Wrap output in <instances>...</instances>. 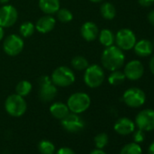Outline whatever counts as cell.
<instances>
[{
    "label": "cell",
    "mask_w": 154,
    "mask_h": 154,
    "mask_svg": "<svg viewBox=\"0 0 154 154\" xmlns=\"http://www.w3.org/2000/svg\"><path fill=\"white\" fill-rule=\"evenodd\" d=\"M125 55L122 49H120L117 45H111L106 47L101 57V62L103 66L112 72L119 70L124 63Z\"/></svg>",
    "instance_id": "obj_1"
},
{
    "label": "cell",
    "mask_w": 154,
    "mask_h": 154,
    "mask_svg": "<svg viewBox=\"0 0 154 154\" xmlns=\"http://www.w3.org/2000/svg\"><path fill=\"white\" fill-rule=\"evenodd\" d=\"M66 104L71 112L79 114L85 112L90 107L91 98L85 93H74L70 95Z\"/></svg>",
    "instance_id": "obj_2"
},
{
    "label": "cell",
    "mask_w": 154,
    "mask_h": 154,
    "mask_svg": "<svg viewBox=\"0 0 154 154\" xmlns=\"http://www.w3.org/2000/svg\"><path fill=\"white\" fill-rule=\"evenodd\" d=\"M51 80L57 87H66L74 83L75 75L71 68L67 66H59L53 72Z\"/></svg>",
    "instance_id": "obj_3"
},
{
    "label": "cell",
    "mask_w": 154,
    "mask_h": 154,
    "mask_svg": "<svg viewBox=\"0 0 154 154\" xmlns=\"http://www.w3.org/2000/svg\"><path fill=\"white\" fill-rule=\"evenodd\" d=\"M26 103L24 97L14 94L9 95L5 102L6 112L13 117H20L26 112Z\"/></svg>",
    "instance_id": "obj_4"
},
{
    "label": "cell",
    "mask_w": 154,
    "mask_h": 154,
    "mask_svg": "<svg viewBox=\"0 0 154 154\" xmlns=\"http://www.w3.org/2000/svg\"><path fill=\"white\" fill-rule=\"evenodd\" d=\"M84 81L90 88H97L101 86L104 81V72L98 64L89 65L85 72Z\"/></svg>",
    "instance_id": "obj_5"
},
{
    "label": "cell",
    "mask_w": 154,
    "mask_h": 154,
    "mask_svg": "<svg viewBox=\"0 0 154 154\" xmlns=\"http://www.w3.org/2000/svg\"><path fill=\"white\" fill-rule=\"evenodd\" d=\"M39 98L44 103L53 101L57 94V86L54 85L51 77L47 75L41 76L39 79Z\"/></svg>",
    "instance_id": "obj_6"
},
{
    "label": "cell",
    "mask_w": 154,
    "mask_h": 154,
    "mask_svg": "<svg viewBox=\"0 0 154 154\" xmlns=\"http://www.w3.org/2000/svg\"><path fill=\"white\" fill-rule=\"evenodd\" d=\"M24 49V40L21 35L11 34L6 37L3 42L4 52L10 56H16L19 54Z\"/></svg>",
    "instance_id": "obj_7"
},
{
    "label": "cell",
    "mask_w": 154,
    "mask_h": 154,
    "mask_svg": "<svg viewBox=\"0 0 154 154\" xmlns=\"http://www.w3.org/2000/svg\"><path fill=\"white\" fill-rule=\"evenodd\" d=\"M122 100L126 105L131 108H139L142 106L146 101V95L140 88L132 87L126 90L122 95Z\"/></svg>",
    "instance_id": "obj_8"
},
{
    "label": "cell",
    "mask_w": 154,
    "mask_h": 154,
    "mask_svg": "<svg viewBox=\"0 0 154 154\" xmlns=\"http://www.w3.org/2000/svg\"><path fill=\"white\" fill-rule=\"evenodd\" d=\"M115 43L122 51L131 50L136 44V35L131 29L122 28L117 32L115 35Z\"/></svg>",
    "instance_id": "obj_9"
},
{
    "label": "cell",
    "mask_w": 154,
    "mask_h": 154,
    "mask_svg": "<svg viewBox=\"0 0 154 154\" xmlns=\"http://www.w3.org/2000/svg\"><path fill=\"white\" fill-rule=\"evenodd\" d=\"M18 13L12 5H5L0 8V26L6 28L15 25L17 21Z\"/></svg>",
    "instance_id": "obj_10"
},
{
    "label": "cell",
    "mask_w": 154,
    "mask_h": 154,
    "mask_svg": "<svg viewBox=\"0 0 154 154\" xmlns=\"http://www.w3.org/2000/svg\"><path fill=\"white\" fill-rule=\"evenodd\" d=\"M135 123L140 130L149 131L154 130V110L145 109L140 111L136 118Z\"/></svg>",
    "instance_id": "obj_11"
},
{
    "label": "cell",
    "mask_w": 154,
    "mask_h": 154,
    "mask_svg": "<svg viewBox=\"0 0 154 154\" xmlns=\"http://www.w3.org/2000/svg\"><path fill=\"white\" fill-rule=\"evenodd\" d=\"M63 128L69 132H78L84 130L85 122L77 113H69L63 120H61Z\"/></svg>",
    "instance_id": "obj_12"
},
{
    "label": "cell",
    "mask_w": 154,
    "mask_h": 154,
    "mask_svg": "<svg viewBox=\"0 0 154 154\" xmlns=\"http://www.w3.org/2000/svg\"><path fill=\"white\" fill-rule=\"evenodd\" d=\"M144 72V67L140 61L132 60L126 63L124 67V75L127 79L131 81H137L140 79Z\"/></svg>",
    "instance_id": "obj_13"
},
{
    "label": "cell",
    "mask_w": 154,
    "mask_h": 154,
    "mask_svg": "<svg viewBox=\"0 0 154 154\" xmlns=\"http://www.w3.org/2000/svg\"><path fill=\"white\" fill-rule=\"evenodd\" d=\"M114 131L120 135H128L134 131L135 123L129 118L122 117L117 120L114 124Z\"/></svg>",
    "instance_id": "obj_14"
},
{
    "label": "cell",
    "mask_w": 154,
    "mask_h": 154,
    "mask_svg": "<svg viewBox=\"0 0 154 154\" xmlns=\"http://www.w3.org/2000/svg\"><path fill=\"white\" fill-rule=\"evenodd\" d=\"M55 23H56V20L54 17H52L51 15H46V16L40 17L37 20L35 26V29L39 33L47 34L54 28Z\"/></svg>",
    "instance_id": "obj_15"
},
{
    "label": "cell",
    "mask_w": 154,
    "mask_h": 154,
    "mask_svg": "<svg viewBox=\"0 0 154 154\" xmlns=\"http://www.w3.org/2000/svg\"><path fill=\"white\" fill-rule=\"evenodd\" d=\"M98 26L94 22H85L81 26V35L87 42L94 41L98 37Z\"/></svg>",
    "instance_id": "obj_16"
},
{
    "label": "cell",
    "mask_w": 154,
    "mask_h": 154,
    "mask_svg": "<svg viewBox=\"0 0 154 154\" xmlns=\"http://www.w3.org/2000/svg\"><path fill=\"white\" fill-rule=\"evenodd\" d=\"M135 54L140 57H147L152 54L153 51V45L150 41L143 39L139 42H136L135 45L133 46Z\"/></svg>",
    "instance_id": "obj_17"
},
{
    "label": "cell",
    "mask_w": 154,
    "mask_h": 154,
    "mask_svg": "<svg viewBox=\"0 0 154 154\" xmlns=\"http://www.w3.org/2000/svg\"><path fill=\"white\" fill-rule=\"evenodd\" d=\"M38 6L45 14L53 15L60 8V0H39Z\"/></svg>",
    "instance_id": "obj_18"
},
{
    "label": "cell",
    "mask_w": 154,
    "mask_h": 154,
    "mask_svg": "<svg viewBox=\"0 0 154 154\" xmlns=\"http://www.w3.org/2000/svg\"><path fill=\"white\" fill-rule=\"evenodd\" d=\"M49 111H50V113L57 120H63L65 116H67L70 113L67 104L62 102L54 103L50 106Z\"/></svg>",
    "instance_id": "obj_19"
},
{
    "label": "cell",
    "mask_w": 154,
    "mask_h": 154,
    "mask_svg": "<svg viewBox=\"0 0 154 154\" xmlns=\"http://www.w3.org/2000/svg\"><path fill=\"white\" fill-rule=\"evenodd\" d=\"M98 37H99V41L101 45H103L105 47L113 45V43L115 42V35L109 29L101 30V32L98 35Z\"/></svg>",
    "instance_id": "obj_20"
},
{
    "label": "cell",
    "mask_w": 154,
    "mask_h": 154,
    "mask_svg": "<svg viewBox=\"0 0 154 154\" xmlns=\"http://www.w3.org/2000/svg\"><path fill=\"white\" fill-rule=\"evenodd\" d=\"M100 12L102 17L106 20H112L116 16V9L115 7L109 2H105L101 6Z\"/></svg>",
    "instance_id": "obj_21"
},
{
    "label": "cell",
    "mask_w": 154,
    "mask_h": 154,
    "mask_svg": "<svg viewBox=\"0 0 154 154\" xmlns=\"http://www.w3.org/2000/svg\"><path fill=\"white\" fill-rule=\"evenodd\" d=\"M31 91H32V84L26 80L20 81L16 86V93L22 97L27 96L31 93Z\"/></svg>",
    "instance_id": "obj_22"
},
{
    "label": "cell",
    "mask_w": 154,
    "mask_h": 154,
    "mask_svg": "<svg viewBox=\"0 0 154 154\" xmlns=\"http://www.w3.org/2000/svg\"><path fill=\"white\" fill-rule=\"evenodd\" d=\"M71 65L72 66L73 69H75L77 71H83V70H85L89 66V63L85 57L81 56V55H77L72 59Z\"/></svg>",
    "instance_id": "obj_23"
},
{
    "label": "cell",
    "mask_w": 154,
    "mask_h": 154,
    "mask_svg": "<svg viewBox=\"0 0 154 154\" xmlns=\"http://www.w3.org/2000/svg\"><path fill=\"white\" fill-rule=\"evenodd\" d=\"M125 79H126V77L124 73L119 70H116V71H112V73L109 75L108 82L112 85H119L122 84Z\"/></svg>",
    "instance_id": "obj_24"
},
{
    "label": "cell",
    "mask_w": 154,
    "mask_h": 154,
    "mask_svg": "<svg viewBox=\"0 0 154 154\" xmlns=\"http://www.w3.org/2000/svg\"><path fill=\"white\" fill-rule=\"evenodd\" d=\"M35 30V26L32 22H25L19 27L20 35L24 38L30 37Z\"/></svg>",
    "instance_id": "obj_25"
},
{
    "label": "cell",
    "mask_w": 154,
    "mask_h": 154,
    "mask_svg": "<svg viewBox=\"0 0 154 154\" xmlns=\"http://www.w3.org/2000/svg\"><path fill=\"white\" fill-rule=\"evenodd\" d=\"M120 154H142V149L138 143L131 142L126 144L121 149Z\"/></svg>",
    "instance_id": "obj_26"
},
{
    "label": "cell",
    "mask_w": 154,
    "mask_h": 154,
    "mask_svg": "<svg viewBox=\"0 0 154 154\" xmlns=\"http://www.w3.org/2000/svg\"><path fill=\"white\" fill-rule=\"evenodd\" d=\"M38 149L41 154H54L55 147L50 140H43L38 144Z\"/></svg>",
    "instance_id": "obj_27"
},
{
    "label": "cell",
    "mask_w": 154,
    "mask_h": 154,
    "mask_svg": "<svg viewBox=\"0 0 154 154\" xmlns=\"http://www.w3.org/2000/svg\"><path fill=\"white\" fill-rule=\"evenodd\" d=\"M56 18L61 23H68L72 20V14L70 10L66 8H59V10L55 13Z\"/></svg>",
    "instance_id": "obj_28"
},
{
    "label": "cell",
    "mask_w": 154,
    "mask_h": 154,
    "mask_svg": "<svg viewBox=\"0 0 154 154\" xmlns=\"http://www.w3.org/2000/svg\"><path fill=\"white\" fill-rule=\"evenodd\" d=\"M108 140H109L108 135L104 132H102V133H99L95 136L94 144H95L97 149H103L107 145Z\"/></svg>",
    "instance_id": "obj_29"
},
{
    "label": "cell",
    "mask_w": 154,
    "mask_h": 154,
    "mask_svg": "<svg viewBox=\"0 0 154 154\" xmlns=\"http://www.w3.org/2000/svg\"><path fill=\"white\" fill-rule=\"evenodd\" d=\"M145 139V135H144V132L142 130H138L136 131L134 133H133V140H134V142L136 143H139V142H141L143 141Z\"/></svg>",
    "instance_id": "obj_30"
},
{
    "label": "cell",
    "mask_w": 154,
    "mask_h": 154,
    "mask_svg": "<svg viewBox=\"0 0 154 154\" xmlns=\"http://www.w3.org/2000/svg\"><path fill=\"white\" fill-rule=\"evenodd\" d=\"M55 154H75V152L72 149H70V148L63 147V148L59 149Z\"/></svg>",
    "instance_id": "obj_31"
},
{
    "label": "cell",
    "mask_w": 154,
    "mask_h": 154,
    "mask_svg": "<svg viewBox=\"0 0 154 154\" xmlns=\"http://www.w3.org/2000/svg\"><path fill=\"white\" fill-rule=\"evenodd\" d=\"M138 2L143 8H149L154 4V0H138Z\"/></svg>",
    "instance_id": "obj_32"
},
{
    "label": "cell",
    "mask_w": 154,
    "mask_h": 154,
    "mask_svg": "<svg viewBox=\"0 0 154 154\" xmlns=\"http://www.w3.org/2000/svg\"><path fill=\"white\" fill-rule=\"evenodd\" d=\"M148 21H149L152 26H154V10L150 11V12L148 14Z\"/></svg>",
    "instance_id": "obj_33"
},
{
    "label": "cell",
    "mask_w": 154,
    "mask_h": 154,
    "mask_svg": "<svg viewBox=\"0 0 154 154\" xmlns=\"http://www.w3.org/2000/svg\"><path fill=\"white\" fill-rule=\"evenodd\" d=\"M149 70H150L151 73L154 75V55H153V56H152V58L149 60Z\"/></svg>",
    "instance_id": "obj_34"
},
{
    "label": "cell",
    "mask_w": 154,
    "mask_h": 154,
    "mask_svg": "<svg viewBox=\"0 0 154 154\" xmlns=\"http://www.w3.org/2000/svg\"><path fill=\"white\" fill-rule=\"evenodd\" d=\"M90 154H106L102 149H94Z\"/></svg>",
    "instance_id": "obj_35"
},
{
    "label": "cell",
    "mask_w": 154,
    "mask_h": 154,
    "mask_svg": "<svg viewBox=\"0 0 154 154\" xmlns=\"http://www.w3.org/2000/svg\"><path fill=\"white\" fill-rule=\"evenodd\" d=\"M148 153L149 154H154V141L151 142V144L149 145V149H148Z\"/></svg>",
    "instance_id": "obj_36"
},
{
    "label": "cell",
    "mask_w": 154,
    "mask_h": 154,
    "mask_svg": "<svg viewBox=\"0 0 154 154\" xmlns=\"http://www.w3.org/2000/svg\"><path fill=\"white\" fill-rule=\"evenodd\" d=\"M4 35H5V31H4V28L0 26V41H1V40L4 38Z\"/></svg>",
    "instance_id": "obj_37"
},
{
    "label": "cell",
    "mask_w": 154,
    "mask_h": 154,
    "mask_svg": "<svg viewBox=\"0 0 154 154\" xmlns=\"http://www.w3.org/2000/svg\"><path fill=\"white\" fill-rule=\"evenodd\" d=\"M90 1L93 2V3H100V2L103 1V0H90Z\"/></svg>",
    "instance_id": "obj_38"
},
{
    "label": "cell",
    "mask_w": 154,
    "mask_h": 154,
    "mask_svg": "<svg viewBox=\"0 0 154 154\" xmlns=\"http://www.w3.org/2000/svg\"><path fill=\"white\" fill-rule=\"evenodd\" d=\"M8 1H9V0H0V3L6 4V5H7V3H8Z\"/></svg>",
    "instance_id": "obj_39"
},
{
    "label": "cell",
    "mask_w": 154,
    "mask_h": 154,
    "mask_svg": "<svg viewBox=\"0 0 154 154\" xmlns=\"http://www.w3.org/2000/svg\"><path fill=\"white\" fill-rule=\"evenodd\" d=\"M152 45H153V49H154V41H153V44Z\"/></svg>",
    "instance_id": "obj_40"
}]
</instances>
